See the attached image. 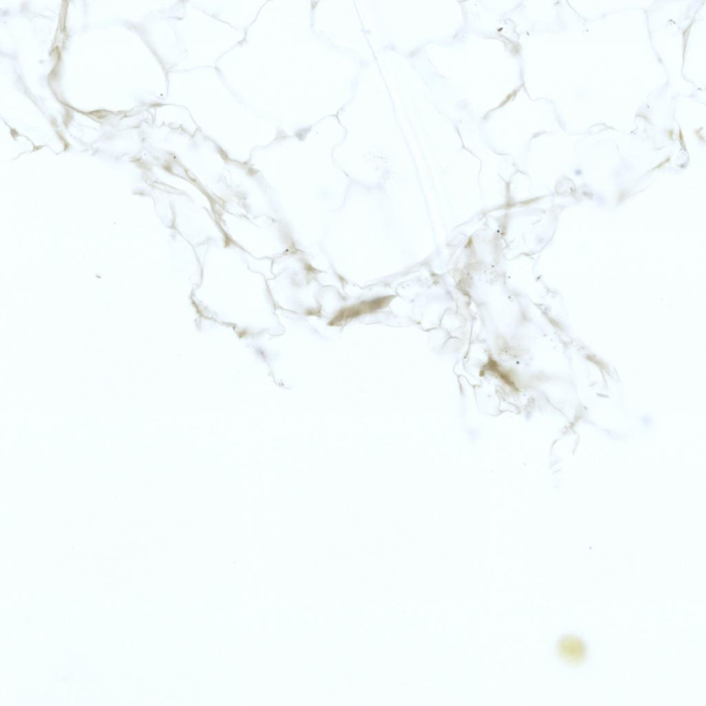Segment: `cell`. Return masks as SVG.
Returning a JSON list of instances; mask_svg holds the SVG:
<instances>
[{
  "instance_id": "cell-2",
  "label": "cell",
  "mask_w": 706,
  "mask_h": 706,
  "mask_svg": "<svg viewBox=\"0 0 706 706\" xmlns=\"http://www.w3.org/2000/svg\"><path fill=\"white\" fill-rule=\"evenodd\" d=\"M558 652L561 656L570 663L581 661L586 652L583 642L574 636H566L558 643Z\"/></svg>"
},
{
  "instance_id": "cell-1",
  "label": "cell",
  "mask_w": 706,
  "mask_h": 706,
  "mask_svg": "<svg viewBox=\"0 0 706 706\" xmlns=\"http://www.w3.org/2000/svg\"><path fill=\"white\" fill-rule=\"evenodd\" d=\"M392 299V296L379 297L371 301H362L359 303L344 307L332 319L330 325H339L363 314L380 310L387 305Z\"/></svg>"
}]
</instances>
